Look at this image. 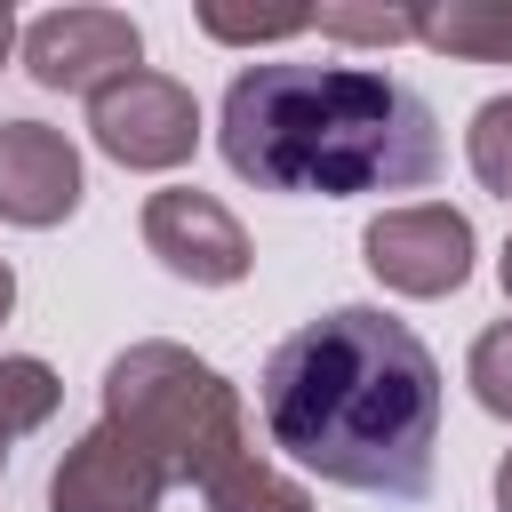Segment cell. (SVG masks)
Masks as SVG:
<instances>
[{"instance_id": "1", "label": "cell", "mask_w": 512, "mask_h": 512, "mask_svg": "<svg viewBox=\"0 0 512 512\" xmlns=\"http://www.w3.org/2000/svg\"><path fill=\"white\" fill-rule=\"evenodd\" d=\"M264 432L328 488L416 504L432 496L440 456V360L424 336L376 304H336L272 344L264 360Z\"/></svg>"}, {"instance_id": "2", "label": "cell", "mask_w": 512, "mask_h": 512, "mask_svg": "<svg viewBox=\"0 0 512 512\" xmlns=\"http://www.w3.org/2000/svg\"><path fill=\"white\" fill-rule=\"evenodd\" d=\"M216 144L240 184L320 200L416 192L440 168L432 104L368 64H240Z\"/></svg>"}, {"instance_id": "3", "label": "cell", "mask_w": 512, "mask_h": 512, "mask_svg": "<svg viewBox=\"0 0 512 512\" xmlns=\"http://www.w3.org/2000/svg\"><path fill=\"white\" fill-rule=\"evenodd\" d=\"M104 424L128 432L168 480H192V488H208L216 472L256 456L232 376L168 336H144L104 368Z\"/></svg>"}, {"instance_id": "4", "label": "cell", "mask_w": 512, "mask_h": 512, "mask_svg": "<svg viewBox=\"0 0 512 512\" xmlns=\"http://www.w3.org/2000/svg\"><path fill=\"white\" fill-rule=\"evenodd\" d=\"M88 136H96L104 160L160 176V168H184V160L200 152V104H192L184 80L136 64V72H120L112 88L88 96Z\"/></svg>"}, {"instance_id": "5", "label": "cell", "mask_w": 512, "mask_h": 512, "mask_svg": "<svg viewBox=\"0 0 512 512\" xmlns=\"http://www.w3.org/2000/svg\"><path fill=\"white\" fill-rule=\"evenodd\" d=\"M360 256L392 296H456L472 280V216L448 208V200L384 208L360 232Z\"/></svg>"}, {"instance_id": "6", "label": "cell", "mask_w": 512, "mask_h": 512, "mask_svg": "<svg viewBox=\"0 0 512 512\" xmlns=\"http://www.w3.org/2000/svg\"><path fill=\"white\" fill-rule=\"evenodd\" d=\"M136 56H144V32L120 8H48L24 32V72L56 96H96L120 72H136Z\"/></svg>"}, {"instance_id": "7", "label": "cell", "mask_w": 512, "mask_h": 512, "mask_svg": "<svg viewBox=\"0 0 512 512\" xmlns=\"http://www.w3.org/2000/svg\"><path fill=\"white\" fill-rule=\"evenodd\" d=\"M144 248H152L176 280H192V288H232V280H248V264H256L240 216H232L216 192H200V184H176V192H152V200H144Z\"/></svg>"}, {"instance_id": "8", "label": "cell", "mask_w": 512, "mask_h": 512, "mask_svg": "<svg viewBox=\"0 0 512 512\" xmlns=\"http://www.w3.org/2000/svg\"><path fill=\"white\" fill-rule=\"evenodd\" d=\"M168 472L112 424L80 432L48 472V512H160Z\"/></svg>"}, {"instance_id": "9", "label": "cell", "mask_w": 512, "mask_h": 512, "mask_svg": "<svg viewBox=\"0 0 512 512\" xmlns=\"http://www.w3.org/2000/svg\"><path fill=\"white\" fill-rule=\"evenodd\" d=\"M80 208V152L48 120H0V216L48 232Z\"/></svg>"}, {"instance_id": "10", "label": "cell", "mask_w": 512, "mask_h": 512, "mask_svg": "<svg viewBox=\"0 0 512 512\" xmlns=\"http://www.w3.org/2000/svg\"><path fill=\"white\" fill-rule=\"evenodd\" d=\"M416 40L464 64H512V0H424Z\"/></svg>"}, {"instance_id": "11", "label": "cell", "mask_w": 512, "mask_h": 512, "mask_svg": "<svg viewBox=\"0 0 512 512\" xmlns=\"http://www.w3.org/2000/svg\"><path fill=\"white\" fill-rule=\"evenodd\" d=\"M56 400H64V384H56L48 360H32V352L0 360V464H8V448H16L24 432H40V424L56 416Z\"/></svg>"}, {"instance_id": "12", "label": "cell", "mask_w": 512, "mask_h": 512, "mask_svg": "<svg viewBox=\"0 0 512 512\" xmlns=\"http://www.w3.org/2000/svg\"><path fill=\"white\" fill-rule=\"evenodd\" d=\"M200 496H208V512H312V496H304L288 472H272L264 456H240V464L216 472Z\"/></svg>"}, {"instance_id": "13", "label": "cell", "mask_w": 512, "mask_h": 512, "mask_svg": "<svg viewBox=\"0 0 512 512\" xmlns=\"http://www.w3.org/2000/svg\"><path fill=\"white\" fill-rule=\"evenodd\" d=\"M312 32H328V40H352V48H400V40H416V8L328 0V8H312Z\"/></svg>"}, {"instance_id": "14", "label": "cell", "mask_w": 512, "mask_h": 512, "mask_svg": "<svg viewBox=\"0 0 512 512\" xmlns=\"http://www.w3.org/2000/svg\"><path fill=\"white\" fill-rule=\"evenodd\" d=\"M464 160H472V176H480L496 200H512V96H488V104L472 112Z\"/></svg>"}, {"instance_id": "15", "label": "cell", "mask_w": 512, "mask_h": 512, "mask_svg": "<svg viewBox=\"0 0 512 512\" xmlns=\"http://www.w3.org/2000/svg\"><path fill=\"white\" fill-rule=\"evenodd\" d=\"M464 384H472V400H480L488 416L512 424V320L480 328V344H472V360H464Z\"/></svg>"}, {"instance_id": "16", "label": "cell", "mask_w": 512, "mask_h": 512, "mask_svg": "<svg viewBox=\"0 0 512 512\" xmlns=\"http://www.w3.org/2000/svg\"><path fill=\"white\" fill-rule=\"evenodd\" d=\"M200 32L208 40H288V32H312V8H280V16H232V8H200Z\"/></svg>"}, {"instance_id": "17", "label": "cell", "mask_w": 512, "mask_h": 512, "mask_svg": "<svg viewBox=\"0 0 512 512\" xmlns=\"http://www.w3.org/2000/svg\"><path fill=\"white\" fill-rule=\"evenodd\" d=\"M496 512H512V448H504V464H496Z\"/></svg>"}, {"instance_id": "18", "label": "cell", "mask_w": 512, "mask_h": 512, "mask_svg": "<svg viewBox=\"0 0 512 512\" xmlns=\"http://www.w3.org/2000/svg\"><path fill=\"white\" fill-rule=\"evenodd\" d=\"M8 48H16V8L0 0V64H8Z\"/></svg>"}, {"instance_id": "19", "label": "cell", "mask_w": 512, "mask_h": 512, "mask_svg": "<svg viewBox=\"0 0 512 512\" xmlns=\"http://www.w3.org/2000/svg\"><path fill=\"white\" fill-rule=\"evenodd\" d=\"M8 304H16V272L0 264V320H8Z\"/></svg>"}, {"instance_id": "20", "label": "cell", "mask_w": 512, "mask_h": 512, "mask_svg": "<svg viewBox=\"0 0 512 512\" xmlns=\"http://www.w3.org/2000/svg\"><path fill=\"white\" fill-rule=\"evenodd\" d=\"M496 280H504V296H512V240H504V256H496Z\"/></svg>"}]
</instances>
